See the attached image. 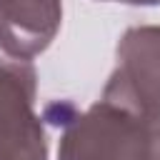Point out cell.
<instances>
[{
  "label": "cell",
  "instance_id": "obj_3",
  "mask_svg": "<svg viewBox=\"0 0 160 160\" xmlns=\"http://www.w3.org/2000/svg\"><path fill=\"white\" fill-rule=\"evenodd\" d=\"M60 12V0H0V48L15 60H30L55 38Z\"/></svg>",
  "mask_w": 160,
  "mask_h": 160
},
{
  "label": "cell",
  "instance_id": "obj_4",
  "mask_svg": "<svg viewBox=\"0 0 160 160\" xmlns=\"http://www.w3.org/2000/svg\"><path fill=\"white\" fill-rule=\"evenodd\" d=\"M115 2H128V5H158L160 0H115Z\"/></svg>",
  "mask_w": 160,
  "mask_h": 160
},
{
  "label": "cell",
  "instance_id": "obj_1",
  "mask_svg": "<svg viewBox=\"0 0 160 160\" xmlns=\"http://www.w3.org/2000/svg\"><path fill=\"white\" fill-rule=\"evenodd\" d=\"M105 98L128 105L150 128H160V28L125 32Z\"/></svg>",
  "mask_w": 160,
  "mask_h": 160
},
{
  "label": "cell",
  "instance_id": "obj_2",
  "mask_svg": "<svg viewBox=\"0 0 160 160\" xmlns=\"http://www.w3.org/2000/svg\"><path fill=\"white\" fill-rule=\"evenodd\" d=\"M35 72L25 60H0V160H48V142L32 112Z\"/></svg>",
  "mask_w": 160,
  "mask_h": 160
}]
</instances>
